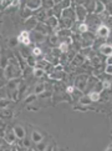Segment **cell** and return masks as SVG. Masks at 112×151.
Masks as SVG:
<instances>
[{
  "label": "cell",
  "instance_id": "cell-1",
  "mask_svg": "<svg viewBox=\"0 0 112 151\" xmlns=\"http://www.w3.org/2000/svg\"><path fill=\"white\" fill-rule=\"evenodd\" d=\"M88 75L87 74H80L76 76V79H75V88H76L77 90H81V91H85L87 89V83H88Z\"/></svg>",
  "mask_w": 112,
  "mask_h": 151
},
{
  "label": "cell",
  "instance_id": "cell-2",
  "mask_svg": "<svg viewBox=\"0 0 112 151\" xmlns=\"http://www.w3.org/2000/svg\"><path fill=\"white\" fill-rule=\"evenodd\" d=\"M75 13H76V20L82 23V21H86L87 17H88V10L86 9L85 5H75L73 6Z\"/></svg>",
  "mask_w": 112,
  "mask_h": 151
},
{
  "label": "cell",
  "instance_id": "cell-3",
  "mask_svg": "<svg viewBox=\"0 0 112 151\" xmlns=\"http://www.w3.org/2000/svg\"><path fill=\"white\" fill-rule=\"evenodd\" d=\"M111 29L108 28L106 24H100L97 28H96V37H100V39H107L110 36Z\"/></svg>",
  "mask_w": 112,
  "mask_h": 151
},
{
  "label": "cell",
  "instance_id": "cell-4",
  "mask_svg": "<svg viewBox=\"0 0 112 151\" xmlns=\"http://www.w3.org/2000/svg\"><path fill=\"white\" fill-rule=\"evenodd\" d=\"M18 39L20 41V44L23 45H26V46H30L33 44V40H31V31L29 30H23L21 33L18 35Z\"/></svg>",
  "mask_w": 112,
  "mask_h": 151
},
{
  "label": "cell",
  "instance_id": "cell-5",
  "mask_svg": "<svg viewBox=\"0 0 112 151\" xmlns=\"http://www.w3.org/2000/svg\"><path fill=\"white\" fill-rule=\"evenodd\" d=\"M86 60H87V58L85 56V55H83V54H82L81 51H80V52H76V55L73 56V59L71 60V63H70V64H71V65H72L75 69H76V68L82 66Z\"/></svg>",
  "mask_w": 112,
  "mask_h": 151
},
{
  "label": "cell",
  "instance_id": "cell-6",
  "mask_svg": "<svg viewBox=\"0 0 112 151\" xmlns=\"http://www.w3.org/2000/svg\"><path fill=\"white\" fill-rule=\"evenodd\" d=\"M1 139H5V141H6L9 145H14L18 140L16 135H15V132H14V129H8V130L5 131V136L1 137Z\"/></svg>",
  "mask_w": 112,
  "mask_h": 151
},
{
  "label": "cell",
  "instance_id": "cell-7",
  "mask_svg": "<svg viewBox=\"0 0 112 151\" xmlns=\"http://www.w3.org/2000/svg\"><path fill=\"white\" fill-rule=\"evenodd\" d=\"M46 37H47V35L41 34L36 30L31 31V40H33V42H36V44H42V42H45Z\"/></svg>",
  "mask_w": 112,
  "mask_h": 151
},
{
  "label": "cell",
  "instance_id": "cell-8",
  "mask_svg": "<svg viewBox=\"0 0 112 151\" xmlns=\"http://www.w3.org/2000/svg\"><path fill=\"white\" fill-rule=\"evenodd\" d=\"M24 24H25V28H26V30H29V31H33V30H35L36 25L39 24V20L36 19V17H35V15H33V17H31V18L26 19V20L24 21Z\"/></svg>",
  "mask_w": 112,
  "mask_h": 151
},
{
  "label": "cell",
  "instance_id": "cell-9",
  "mask_svg": "<svg viewBox=\"0 0 112 151\" xmlns=\"http://www.w3.org/2000/svg\"><path fill=\"white\" fill-rule=\"evenodd\" d=\"M98 51L101 52V55H103L106 58L112 56V44H107V42L101 44L98 47Z\"/></svg>",
  "mask_w": 112,
  "mask_h": 151
},
{
  "label": "cell",
  "instance_id": "cell-10",
  "mask_svg": "<svg viewBox=\"0 0 112 151\" xmlns=\"http://www.w3.org/2000/svg\"><path fill=\"white\" fill-rule=\"evenodd\" d=\"M35 30L39 31V33H41V34H44V35H47V36H49V34L52 31V29L50 28L49 25H47L46 23H41V21H39V24L36 25Z\"/></svg>",
  "mask_w": 112,
  "mask_h": 151
},
{
  "label": "cell",
  "instance_id": "cell-11",
  "mask_svg": "<svg viewBox=\"0 0 112 151\" xmlns=\"http://www.w3.org/2000/svg\"><path fill=\"white\" fill-rule=\"evenodd\" d=\"M21 83H23V80H21L20 78H15V79H10L8 80L6 83V89L8 90H15V89H19V86L21 85Z\"/></svg>",
  "mask_w": 112,
  "mask_h": 151
},
{
  "label": "cell",
  "instance_id": "cell-12",
  "mask_svg": "<svg viewBox=\"0 0 112 151\" xmlns=\"http://www.w3.org/2000/svg\"><path fill=\"white\" fill-rule=\"evenodd\" d=\"M25 6H28L29 9L33 10V12H36V10L42 8V0H28Z\"/></svg>",
  "mask_w": 112,
  "mask_h": 151
},
{
  "label": "cell",
  "instance_id": "cell-13",
  "mask_svg": "<svg viewBox=\"0 0 112 151\" xmlns=\"http://www.w3.org/2000/svg\"><path fill=\"white\" fill-rule=\"evenodd\" d=\"M45 23H46L47 25H49L52 30L55 31V30H57V29H58V23H60V19H58L57 17H55V15H54V17L47 18Z\"/></svg>",
  "mask_w": 112,
  "mask_h": 151
},
{
  "label": "cell",
  "instance_id": "cell-14",
  "mask_svg": "<svg viewBox=\"0 0 112 151\" xmlns=\"http://www.w3.org/2000/svg\"><path fill=\"white\" fill-rule=\"evenodd\" d=\"M61 18H67V19H72V20L76 21V13H75V9H72V8L63 9Z\"/></svg>",
  "mask_w": 112,
  "mask_h": 151
},
{
  "label": "cell",
  "instance_id": "cell-15",
  "mask_svg": "<svg viewBox=\"0 0 112 151\" xmlns=\"http://www.w3.org/2000/svg\"><path fill=\"white\" fill-rule=\"evenodd\" d=\"M106 12V4L101 0H96V5H95V10H93V14H97L101 15Z\"/></svg>",
  "mask_w": 112,
  "mask_h": 151
},
{
  "label": "cell",
  "instance_id": "cell-16",
  "mask_svg": "<svg viewBox=\"0 0 112 151\" xmlns=\"http://www.w3.org/2000/svg\"><path fill=\"white\" fill-rule=\"evenodd\" d=\"M13 129H14V132H15V135H16L18 140H23V139L26 136V131H25V127H24V126H21V125H15Z\"/></svg>",
  "mask_w": 112,
  "mask_h": 151
},
{
  "label": "cell",
  "instance_id": "cell-17",
  "mask_svg": "<svg viewBox=\"0 0 112 151\" xmlns=\"http://www.w3.org/2000/svg\"><path fill=\"white\" fill-rule=\"evenodd\" d=\"M47 41H49L50 46H52V47H56V46L60 45V41H61V39H60V37H58V35H57L56 33H54V34L49 35V37H47Z\"/></svg>",
  "mask_w": 112,
  "mask_h": 151
},
{
  "label": "cell",
  "instance_id": "cell-18",
  "mask_svg": "<svg viewBox=\"0 0 112 151\" xmlns=\"http://www.w3.org/2000/svg\"><path fill=\"white\" fill-rule=\"evenodd\" d=\"M54 33H56L60 39H66V37H71L72 30L71 29H57L54 31Z\"/></svg>",
  "mask_w": 112,
  "mask_h": 151
},
{
  "label": "cell",
  "instance_id": "cell-19",
  "mask_svg": "<svg viewBox=\"0 0 112 151\" xmlns=\"http://www.w3.org/2000/svg\"><path fill=\"white\" fill-rule=\"evenodd\" d=\"M34 15L36 17V19H37V20L41 21V23H45L46 19H47L46 9H44V8H41V9H39V10H36V12L34 13Z\"/></svg>",
  "mask_w": 112,
  "mask_h": 151
},
{
  "label": "cell",
  "instance_id": "cell-20",
  "mask_svg": "<svg viewBox=\"0 0 112 151\" xmlns=\"http://www.w3.org/2000/svg\"><path fill=\"white\" fill-rule=\"evenodd\" d=\"M75 31H76V33H80V34H85V33H87V31H90V26H88V24L86 23V21H82V23L78 21Z\"/></svg>",
  "mask_w": 112,
  "mask_h": 151
},
{
  "label": "cell",
  "instance_id": "cell-21",
  "mask_svg": "<svg viewBox=\"0 0 112 151\" xmlns=\"http://www.w3.org/2000/svg\"><path fill=\"white\" fill-rule=\"evenodd\" d=\"M45 90H47L45 83H37V84H35V86H34V91H33V93H35L36 95H41Z\"/></svg>",
  "mask_w": 112,
  "mask_h": 151
},
{
  "label": "cell",
  "instance_id": "cell-22",
  "mask_svg": "<svg viewBox=\"0 0 112 151\" xmlns=\"http://www.w3.org/2000/svg\"><path fill=\"white\" fill-rule=\"evenodd\" d=\"M31 140H33V142L37 144V142H40V141L44 140V135H42L40 131L34 130L33 132H31Z\"/></svg>",
  "mask_w": 112,
  "mask_h": 151
},
{
  "label": "cell",
  "instance_id": "cell-23",
  "mask_svg": "<svg viewBox=\"0 0 112 151\" xmlns=\"http://www.w3.org/2000/svg\"><path fill=\"white\" fill-rule=\"evenodd\" d=\"M20 49H19V52H20V55L23 56L24 59L26 58H29L31 55V51L29 50V46H26V45H23V44H20Z\"/></svg>",
  "mask_w": 112,
  "mask_h": 151
},
{
  "label": "cell",
  "instance_id": "cell-24",
  "mask_svg": "<svg viewBox=\"0 0 112 151\" xmlns=\"http://www.w3.org/2000/svg\"><path fill=\"white\" fill-rule=\"evenodd\" d=\"M34 13L35 12H33V10H31V9H29L28 6H25L23 10H21V18H23V19H29V18H31V17H33V15H34Z\"/></svg>",
  "mask_w": 112,
  "mask_h": 151
},
{
  "label": "cell",
  "instance_id": "cell-25",
  "mask_svg": "<svg viewBox=\"0 0 112 151\" xmlns=\"http://www.w3.org/2000/svg\"><path fill=\"white\" fill-rule=\"evenodd\" d=\"M37 96L39 95H36L35 93H33V94H28L25 96V99H24V102L26 105H30V104H34V102L36 101V99H37Z\"/></svg>",
  "mask_w": 112,
  "mask_h": 151
},
{
  "label": "cell",
  "instance_id": "cell-26",
  "mask_svg": "<svg viewBox=\"0 0 112 151\" xmlns=\"http://www.w3.org/2000/svg\"><path fill=\"white\" fill-rule=\"evenodd\" d=\"M88 96H90V99L92 100V102H98L101 100V93H98V91H96V90L90 91Z\"/></svg>",
  "mask_w": 112,
  "mask_h": 151
},
{
  "label": "cell",
  "instance_id": "cell-27",
  "mask_svg": "<svg viewBox=\"0 0 112 151\" xmlns=\"http://www.w3.org/2000/svg\"><path fill=\"white\" fill-rule=\"evenodd\" d=\"M90 61H91V66H93V68H100L102 65V60H101V58L97 55L90 58Z\"/></svg>",
  "mask_w": 112,
  "mask_h": 151
},
{
  "label": "cell",
  "instance_id": "cell-28",
  "mask_svg": "<svg viewBox=\"0 0 112 151\" xmlns=\"http://www.w3.org/2000/svg\"><path fill=\"white\" fill-rule=\"evenodd\" d=\"M45 74H46L45 69L39 68V66L34 68V74H33V75H34L35 78H37V79H41V78H44V76H45Z\"/></svg>",
  "mask_w": 112,
  "mask_h": 151
},
{
  "label": "cell",
  "instance_id": "cell-29",
  "mask_svg": "<svg viewBox=\"0 0 112 151\" xmlns=\"http://www.w3.org/2000/svg\"><path fill=\"white\" fill-rule=\"evenodd\" d=\"M11 99L10 98H1L0 99V109H6V107H10V104H11Z\"/></svg>",
  "mask_w": 112,
  "mask_h": 151
},
{
  "label": "cell",
  "instance_id": "cell-30",
  "mask_svg": "<svg viewBox=\"0 0 112 151\" xmlns=\"http://www.w3.org/2000/svg\"><path fill=\"white\" fill-rule=\"evenodd\" d=\"M78 102H80V104H82V105H85V106H90L92 104V100L90 99V96L87 94V95H82L81 98L78 99Z\"/></svg>",
  "mask_w": 112,
  "mask_h": 151
},
{
  "label": "cell",
  "instance_id": "cell-31",
  "mask_svg": "<svg viewBox=\"0 0 112 151\" xmlns=\"http://www.w3.org/2000/svg\"><path fill=\"white\" fill-rule=\"evenodd\" d=\"M1 117L3 119H11L13 117V115H14V112H13V110L10 109V107H6V109H1Z\"/></svg>",
  "mask_w": 112,
  "mask_h": 151
},
{
  "label": "cell",
  "instance_id": "cell-32",
  "mask_svg": "<svg viewBox=\"0 0 112 151\" xmlns=\"http://www.w3.org/2000/svg\"><path fill=\"white\" fill-rule=\"evenodd\" d=\"M31 142H33L31 137L25 136L23 140H21V146H23V149H25V150H30L31 149Z\"/></svg>",
  "mask_w": 112,
  "mask_h": 151
},
{
  "label": "cell",
  "instance_id": "cell-33",
  "mask_svg": "<svg viewBox=\"0 0 112 151\" xmlns=\"http://www.w3.org/2000/svg\"><path fill=\"white\" fill-rule=\"evenodd\" d=\"M98 83V78L97 76H90L88 78V83H87V89H91V90H93V88H95V85Z\"/></svg>",
  "mask_w": 112,
  "mask_h": 151
},
{
  "label": "cell",
  "instance_id": "cell-34",
  "mask_svg": "<svg viewBox=\"0 0 112 151\" xmlns=\"http://www.w3.org/2000/svg\"><path fill=\"white\" fill-rule=\"evenodd\" d=\"M19 44H20V41L18 39V36L16 37H10V39L8 40V46L10 47V49H14V47H16Z\"/></svg>",
  "mask_w": 112,
  "mask_h": 151
},
{
  "label": "cell",
  "instance_id": "cell-35",
  "mask_svg": "<svg viewBox=\"0 0 112 151\" xmlns=\"http://www.w3.org/2000/svg\"><path fill=\"white\" fill-rule=\"evenodd\" d=\"M95 5H96V0H86V1H85V6H86V9L90 13H93Z\"/></svg>",
  "mask_w": 112,
  "mask_h": 151
},
{
  "label": "cell",
  "instance_id": "cell-36",
  "mask_svg": "<svg viewBox=\"0 0 112 151\" xmlns=\"http://www.w3.org/2000/svg\"><path fill=\"white\" fill-rule=\"evenodd\" d=\"M54 0H42V8L44 9H54L55 8Z\"/></svg>",
  "mask_w": 112,
  "mask_h": 151
},
{
  "label": "cell",
  "instance_id": "cell-37",
  "mask_svg": "<svg viewBox=\"0 0 112 151\" xmlns=\"http://www.w3.org/2000/svg\"><path fill=\"white\" fill-rule=\"evenodd\" d=\"M26 64H28L29 66H31V68H36V65H37L36 58L34 55H30L29 58H26Z\"/></svg>",
  "mask_w": 112,
  "mask_h": 151
},
{
  "label": "cell",
  "instance_id": "cell-38",
  "mask_svg": "<svg viewBox=\"0 0 112 151\" xmlns=\"http://www.w3.org/2000/svg\"><path fill=\"white\" fill-rule=\"evenodd\" d=\"M31 55H34L35 58H40L42 55V49L40 46H34L31 49Z\"/></svg>",
  "mask_w": 112,
  "mask_h": 151
},
{
  "label": "cell",
  "instance_id": "cell-39",
  "mask_svg": "<svg viewBox=\"0 0 112 151\" xmlns=\"http://www.w3.org/2000/svg\"><path fill=\"white\" fill-rule=\"evenodd\" d=\"M47 149H49V145H47L46 142H44V140L40 141V142H37L36 147H35V150H40V151H44V150H47Z\"/></svg>",
  "mask_w": 112,
  "mask_h": 151
},
{
  "label": "cell",
  "instance_id": "cell-40",
  "mask_svg": "<svg viewBox=\"0 0 112 151\" xmlns=\"http://www.w3.org/2000/svg\"><path fill=\"white\" fill-rule=\"evenodd\" d=\"M102 86H103V90H111L112 88V83L110 79H103L102 80Z\"/></svg>",
  "mask_w": 112,
  "mask_h": 151
},
{
  "label": "cell",
  "instance_id": "cell-41",
  "mask_svg": "<svg viewBox=\"0 0 112 151\" xmlns=\"http://www.w3.org/2000/svg\"><path fill=\"white\" fill-rule=\"evenodd\" d=\"M71 4H72V0H62L60 5L62 9H67V8H71Z\"/></svg>",
  "mask_w": 112,
  "mask_h": 151
},
{
  "label": "cell",
  "instance_id": "cell-42",
  "mask_svg": "<svg viewBox=\"0 0 112 151\" xmlns=\"http://www.w3.org/2000/svg\"><path fill=\"white\" fill-rule=\"evenodd\" d=\"M75 90H76V88H75V85H67L66 88H65V93H66L67 95H72Z\"/></svg>",
  "mask_w": 112,
  "mask_h": 151
},
{
  "label": "cell",
  "instance_id": "cell-43",
  "mask_svg": "<svg viewBox=\"0 0 112 151\" xmlns=\"http://www.w3.org/2000/svg\"><path fill=\"white\" fill-rule=\"evenodd\" d=\"M8 65H9V58H6L5 55H3V56H1V69L4 70Z\"/></svg>",
  "mask_w": 112,
  "mask_h": 151
},
{
  "label": "cell",
  "instance_id": "cell-44",
  "mask_svg": "<svg viewBox=\"0 0 112 151\" xmlns=\"http://www.w3.org/2000/svg\"><path fill=\"white\" fill-rule=\"evenodd\" d=\"M93 90H96V91H98V93H102L103 91V86H102V81H98L97 84L95 85V88H93Z\"/></svg>",
  "mask_w": 112,
  "mask_h": 151
},
{
  "label": "cell",
  "instance_id": "cell-45",
  "mask_svg": "<svg viewBox=\"0 0 112 151\" xmlns=\"http://www.w3.org/2000/svg\"><path fill=\"white\" fill-rule=\"evenodd\" d=\"M51 91H47V90H45L44 93H42L41 95H39L40 96V99H44V98H51Z\"/></svg>",
  "mask_w": 112,
  "mask_h": 151
},
{
  "label": "cell",
  "instance_id": "cell-46",
  "mask_svg": "<svg viewBox=\"0 0 112 151\" xmlns=\"http://www.w3.org/2000/svg\"><path fill=\"white\" fill-rule=\"evenodd\" d=\"M103 71L107 75H112V65H107V64H106V68H105Z\"/></svg>",
  "mask_w": 112,
  "mask_h": 151
},
{
  "label": "cell",
  "instance_id": "cell-47",
  "mask_svg": "<svg viewBox=\"0 0 112 151\" xmlns=\"http://www.w3.org/2000/svg\"><path fill=\"white\" fill-rule=\"evenodd\" d=\"M106 25L112 30V15H108L107 19H106Z\"/></svg>",
  "mask_w": 112,
  "mask_h": 151
},
{
  "label": "cell",
  "instance_id": "cell-48",
  "mask_svg": "<svg viewBox=\"0 0 112 151\" xmlns=\"http://www.w3.org/2000/svg\"><path fill=\"white\" fill-rule=\"evenodd\" d=\"M28 110L29 111H37V110H39V107H36V106H33V105H28Z\"/></svg>",
  "mask_w": 112,
  "mask_h": 151
},
{
  "label": "cell",
  "instance_id": "cell-49",
  "mask_svg": "<svg viewBox=\"0 0 112 151\" xmlns=\"http://www.w3.org/2000/svg\"><path fill=\"white\" fill-rule=\"evenodd\" d=\"M106 64H107V65H112V56H108L106 59Z\"/></svg>",
  "mask_w": 112,
  "mask_h": 151
},
{
  "label": "cell",
  "instance_id": "cell-50",
  "mask_svg": "<svg viewBox=\"0 0 112 151\" xmlns=\"http://www.w3.org/2000/svg\"><path fill=\"white\" fill-rule=\"evenodd\" d=\"M61 1H62V0H54V3L57 5V4H61Z\"/></svg>",
  "mask_w": 112,
  "mask_h": 151
}]
</instances>
